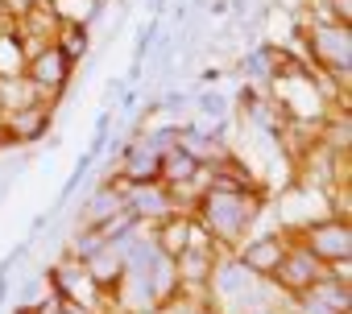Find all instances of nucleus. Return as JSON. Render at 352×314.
Here are the masks:
<instances>
[{
	"mask_svg": "<svg viewBox=\"0 0 352 314\" xmlns=\"http://www.w3.org/2000/svg\"><path fill=\"white\" fill-rule=\"evenodd\" d=\"M307 46H311L315 67L348 95V75H352V25H336V21H327V17H319V21L307 29Z\"/></svg>",
	"mask_w": 352,
	"mask_h": 314,
	"instance_id": "nucleus-2",
	"label": "nucleus"
},
{
	"mask_svg": "<svg viewBox=\"0 0 352 314\" xmlns=\"http://www.w3.org/2000/svg\"><path fill=\"white\" fill-rule=\"evenodd\" d=\"M157 157H162V153H153V149L145 145V136H133V141L116 153L112 178H120L124 186H129V182H157Z\"/></svg>",
	"mask_w": 352,
	"mask_h": 314,
	"instance_id": "nucleus-12",
	"label": "nucleus"
},
{
	"mask_svg": "<svg viewBox=\"0 0 352 314\" xmlns=\"http://www.w3.org/2000/svg\"><path fill=\"white\" fill-rule=\"evenodd\" d=\"M307 252H315L323 265H340V261H348L352 256V228H348V219L344 215H319V219H311L307 228H294L290 232Z\"/></svg>",
	"mask_w": 352,
	"mask_h": 314,
	"instance_id": "nucleus-3",
	"label": "nucleus"
},
{
	"mask_svg": "<svg viewBox=\"0 0 352 314\" xmlns=\"http://www.w3.org/2000/svg\"><path fill=\"white\" fill-rule=\"evenodd\" d=\"M21 75H25V79H30L46 99H54V95H63V91H67V83H71V75H75V62H71L54 42H42L38 50H30V54H25Z\"/></svg>",
	"mask_w": 352,
	"mask_h": 314,
	"instance_id": "nucleus-5",
	"label": "nucleus"
},
{
	"mask_svg": "<svg viewBox=\"0 0 352 314\" xmlns=\"http://www.w3.org/2000/svg\"><path fill=\"white\" fill-rule=\"evenodd\" d=\"M327 277V265L315 256V252H307L294 236H290V248H286V256H282V265L274 269V277H270V285L286 298V302H294L298 293H307L315 281H323Z\"/></svg>",
	"mask_w": 352,
	"mask_h": 314,
	"instance_id": "nucleus-4",
	"label": "nucleus"
},
{
	"mask_svg": "<svg viewBox=\"0 0 352 314\" xmlns=\"http://www.w3.org/2000/svg\"><path fill=\"white\" fill-rule=\"evenodd\" d=\"M286 248H290V236L286 232H249L236 248H232V256H236V265L241 269H249L253 277H261V281H270L274 277V269L282 265V256H286Z\"/></svg>",
	"mask_w": 352,
	"mask_h": 314,
	"instance_id": "nucleus-6",
	"label": "nucleus"
},
{
	"mask_svg": "<svg viewBox=\"0 0 352 314\" xmlns=\"http://www.w3.org/2000/svg\"><path fill=\"white\" fill-rule=\"evenodd\" d=\"M331 5V13H323L327 21H336V25H352V0H327Z\"/></svg>",
	"mask_w": 352,
	"mask_h": 314,
	"instance_id": "nucleus-15",
	"label": "nucleus"
},
{
	"mask_svg": "<svg viewBox=\"0 0 352 314\" xmlns=\"http://www.w3.org/2000/svg\"><path fill=\"white\" fill-rule=\"evenodd\" d=\"M153 244L162 248V256H179L191 244H212V236L204 232V224L195 219V211H170L166 219L153 224Z\"/></svg>",
	"mask_w": 352,
	"mask_h": 314,
	"instance_id": "nucleus-10",
	"label": "nucleus"
},
{
	"mask_svg": "<svg viewBox=\"0 0 352 314\" xmlns=\"http://www.w3.org/2000/svg\"><path fill=\"white\" fill-rule=\"evenodd\" d=\"M195 219L204 224V232L212 236V244L220 252H232L257 224L261 215V199L253 186H204L199 199L191 203Z\"/></svg>",
	"mask_w": 352,
	"mask_h": 314,
	"instance_id": "nucleus-1",
	"label": "nucleus"
},
{
	"mask_svg": "<svg viewBox=\"0 0 352 314\" xmlns=\"http://www.w3.org/2000/svg\"><path fill=\"white\" fill-rule=\"evenodd\" d=\"M294 314H352V277L327 273L323 281L294 298Z\"/></svg>",
	"mask_w": 352,
	"mask_h": 314,
	"instance_id": "nucleus-9",
	"label": "nucleus"
},
{
	"mask_svg": "<svg viewBox=\"0 0 352 314\" xmlns=\"http://www.w3.org/2000/svg\"><path fill=\"white\" fill-rule=\"evenodd\" d=\"M174 314H224L212 298H199V302H191V306H183V310H174Z\"/></svg>",
	"mask_w": 352,
	"mask_h": 314,
	"instance_id": "nucleus-16",
	"label": "nucleus"
},
{
	"mask_svg": "<svg viewBox=\"0 0 352 314\" xmlns=\"http://www.w3.org/2000/svg\"><path fill=\"white\" fill-rule=\"evenodd\" d=\"M0 145H9V141H5V124H0Z\"/></svg>",
	"mask_w": 352,
	"mask_h": 314,
	"instance_id": "nucleus-17",
	"label": "nucleus"
},
{
	"mask_svg": "<svg viewBox=\"0 0 352 314\" xmlns=\"http://www.w3.org/2000/svg\"><path fill=\"white\" fill-rule=\"evenodd\" d=\"M120 219H124V182L108 174V178L83 199V211H79V224H75V228H100V232H108V228H116Z\"/></svg>",
	"mask_w": 352,
	"mask_h": 314,
	"instance_id": "nucleus-7",
	"label": "nucleus"
},
{
	"mask_svg": "<svg viewBox=\"0 0 352 314\" xmlns=\"http://www.w3.org/2000/svg\"><path fill=\"white\" fill-rule=\"evenodd\" d=\"M170 211H179V207H174V195L162 182H129L124 186V215L137 228H153Z\"/></svg>",
	"mask_w": 352,
	"mask_h": 314,
	"instance_id": "nucleus-8",
	"label": "nucleus"
},
{
	"mask_svg": "<svg viewBox=\"0 0 352 314\" xmlns=\"http://www.w3.org/2000/svg\"><path fill=\"white\" fill-rule=\"evenodd\" d=\"M50 42L79 67L87 58V50H91V29H87V21H58V29H54Z\"/></svg>",
	"mask_w": 352,
	"mask_h": 314,
	"instance_id": "nucleus-13",
	"label": "nucleus"
},
{
	"mask_svg": "<svg viewBox=\"0 0 352 314\" xmlns=\"http://www.w3.org/2000/svg\"><path fill=\"white\" fill-rule=\"evenodd\" d=\"M199 112H204V116H224V112H228V99H224L220 91H204V95H199Z\"/></svg>",
	"mask_w": 352,
	"mask_h": 314,
	"instance_id": "nucleus-14",
	"label": "nucleus"
},
{
	"mask_svg": "<svg viewBox=\"0 0 352 314\" xmlns=\"http://www.w3.org/2000/svg\"><path fill=\"white\" fill-rule=\"evenodd\" d=\"M50 120H54L50 99H38V104H25V108H13V112L0 116V124H5V141H13V145L42 141L50 132Z\"/></svg>",
	"mask_w": 352,
	"mask_h": 314,
	"instance_id": "nucleus-11",
	"label": "nucleus"
}]
</instances>
